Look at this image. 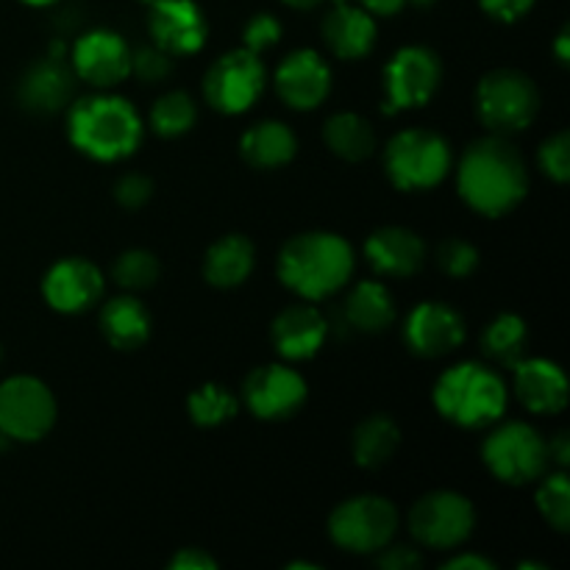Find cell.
Masks as SVG:
<instances>
[{"label": "cell", "mask_w": 570, "mask_h": 570, "mask_svg": "<svg viewBox=\"0 0 570 570\" xmlns=\"http://www.w3.org/2000/svg\"><path fill=\"white\" fill-rule=\"evenodd\" d=\"M482 460L499 482L521 488L546 476L549 471V443L534 426L510 421L495 429L482 445Z\"/></svg>", "instance_id": "cell-6"}, {"label": "cell", "mask_w": 570, "mask_h": 570, "mask_svg": "<svg viewBox=\"0 0 570 570\" xmlns=\"http://www.w3.org/2000/svg\"><path fill=\"white\" fill-rule=\"evenodd\" d=\"M527 345H529L527 321L512 315V312H504V315L493 317L482 334L484 354H488L490 360L501 362V365L515 367L518 362L527 356Z\"/></svg>", "instance_id": "cell-30"}, {"label": "cell", "mask_w": 570, "mask_h": 570, "mask_svg": "<svg viewBox=\"0 0 570 570\" xmlns=\"http://www.w3.org/2000/svg\"><path fill=\"white\" fill-rule=\"evenodd\" d=\"M42 295L56 312L76 315L98 304L104 295V276L89 259L70 256L50 267L42 282Z\"/></svg>", "instance_id": "cell-17"}, {"label": "cell", "mask_w": 570, "mask_h": 570, "mask_svg": "<svg viewBox=\"0 0 570 570\" xmlns=\"http://www.w3.org/2000/svg\"><path fill=\"white\" fill-rule=\"evenodd\" d=\"M476 523L473 504L451 490H434L423 495L410 512V532L429 549H456L465 543Z\"/></svg>", "instance_id": "cell-11"}, {"label": "cell", "mask_w": 570, "mask_h": 570, "mask_svg": "<svg viewBox=\"0 0 570 570\" xmlns=\"http://www.w3.org/2000/svg\"><path fill=\"white\" fill-rule=\"evenodd\" d=\"M326 321L321 312L309 304H295L287 306L282 315H276L271 326L273 345L284 360H309L321 351L323 340H326Z\"/></svg>", "instance_id": "cell-22"}, {"label": "cell", "mask_w": 570, "mask_h": 570, "mask_svg": "<svg viewBox=\"0 0 570 570\" xmlns=\"http://www.w3.org/2000/svg\"><path fill=\"white\" fill-rule=\"evenodd\" d=\"M189 417H193L198 426H220V423L232 421L237 415L239 404L232 395V390L223 387V384H204L195 393H189L187 399Z\"/></svg>", "instance_id": "cell-31"}, {"label": "cell", "mask_w": 570, "mask_h": 570, "mask_svg": "<svg viewBox=\"0 0 570 570\" xmlns=\"http://www.w3.org/2000/svg\"><path fill=\"white\" fill-rule=\"evenodd\" d=\"M434 406L462 429H484L507 410V384L482 362H460L434 384Z\"/></svg>", "instance_id": "cell-4"}, {"label": "cell", "mask_w": 570, "mask_h": 570, "mask_svg": "<svg viewBox=\"0 0 570 570\" xmlns=\"http://www.w3.org/2000/svg\"><path fill=\"white\" fill-rule=\"evenodd\" d=\"M384 170L390 181L404 193L432 189L449 176L451 148L438 131L429 128H406L390 139L384 150Z\"/></svg>", "instance_id": "cell-5"}, {"label": "cell", "mask_w": 570, "mask_h": 570, "mask_svg": "<svg viewBox=\"0 0 570 570\" xmlns=\"http://www.w3.org/2000/svg\"><path fill=\"white\" fill-rule=\"evenodd\" d=\"M262 89H265V67L259 56L245 48L220 56L204 78L206 100L223 115H239L250 109Z\"/></svg>", "instance_id": "cell-12"}, {"label": "cell", "mask_w": 570, "mask_h": 570, "mask_svg": "<svg viewBox=\"0 0 570 570\" xmlns=\"http://www.w3.org/2000/svg\"><path fill=\"white\" fill-rule=\"evenodd\" d=\"M456 184L471 209L484 217H501L527 198L529 176L515 145L504 134H495L476 139L462 154Z\"/></svg>", "instance_id": "cell-1"}, {"label": "cell", "mask_w": 570, "mask_h": 570, "mask_svg": "<svg viewBox=\"0 0 570 570\" xmlns=\"http://www.w3.org/2000/svg\"><path fill=\"white\" fill-rule=\"evenodd\" d=\"M445 570H495V562L484 560L479 554H460L443 566Z\"/></svg>", "instance_id": "cell-43"}, {"label": "cell", "mask_w": 570, "mask_h": 570, "mask_svg": "<svg viewBox=\"0 0 570 570\" xmlns=\"http://www.w3.org/2000/svg\"><path fill=\"white\" fill-rule=\"evenodd\" d=\"M365 256L382 276L406 278L426 265V243L412 228L384 226L367 237Z\"/></svg>", "instance_id": "cell-19"}, {"label": "cell", "mask_w": 570, "mask_h": 570, "mask_svg": "<svg viewBox=\"0 0 570 570\" xmlns=\"http://www.w3.org/2000/svg\"><path fill=\"white\" fill-rule=\"evenodd\" d=\"M382 554H379V568L382 570H417L423 566L421 554H417L412 546H384V549H379Z\"/></svg>", "instance_id": "cell-40"}, {"label": "cell", "mask_w": 570, "mask_h": 570, "mask_svg": "<svg viewBox=\"0 0 570 570\" xmlns=\"http://www.w3.org/2000/svg\"><path fill=\"white\" fill-rule=\"evenodd\" d=\"M248 410L262 421H282L295 415L306 401V382L287 365H265L248 373L243 384Z\"/></svg>", "instance_id": "cell-13"}, {"label": "cell", "mask_w": 570, "mask_h": 570, "mask_svg": "<svg viewBox=\"0 0 570 570\" xmlns=\"http://www.w3.org/2000/svg\"><path fill=\"white\" fill-rule=\"evenodd\" d=\"M410 3H415V6H432L434 0H410Z\"/></svg>", "instance_id": "cell-50"}, {"label": "cell", "mask_w": 570, "mask_h": 570, "mask_svg": "<svg viewBox=\"0 0 570 570\" xmlns=\"http://www.w3.org/2000/svg\"><path fill=\"white\" fill-rule=\"evenodd\" d=\"M276 92L293 109H317L332 92V70L317 50H295L276 70Z\"/></svg>", "instance_id": "cell-18"}, {"label": "cell", "mask_w": 570, "mask_h": 570, "mask_svg": "<svg viewBox=\"0 0 570 570\" xmlns=\"http://www.w3.org/2000/svg\"><path fill=\"white\" fill-rule=\"evenodd\" d=\"M287 6H293V9H315L321 0H284Z\"/></svg>", "instance_id": "cell-47"}, {"label": "cell", "mask_w": 570, "mask_h": 570, "mask_svg": "<svg viewBox=\"0 0 570 570\" xmlns=\"http://www.w3.org/2000/svg\"><path fill=\"white\" fill-rule=\"evenodd\" d=\"M438 265L449 276L465 278L479 267V250L468 239L449 237L438 245Z\"/></svg>", "instance_id": "cell-35"}, {"label": "cell", "mask_w": 570, "mask_h": 570, "mask_svg": "<svg viewBox=\"0 0 570 570\" xmlns=\"http://www.w3.org/2000/svg\"><path fill=\"white\" fill-rule=\"evenodd\" d=\"M111 276H115V282L122 289L139 293V289H148L156 284V278H159V259L150 250L142 248L126 250V254H120L115 259Z\"/></svg>", "instance_id": "cell-33"}, {"label": "cell", "mask_w": 570, "mask_h": 570, "mask_svg": "<svg viewBox=\"0 0 570 570\" xmlns=\"http://www.w3.org/2000/svg\"><path fill=\"white\" fill-rule=\"evenodd\" d=\"M72 72L92 87L109 89L131 72V50L120 33L95 28L72 45Z\"/></svg>", "instance_id": "cell-15"}, {"label": "cell", "mask_w": 570, "mask_h": 570, "mask_svg": "<svg viewBox=\"0 0 570 570\" xmlns=\"http://www.w3.org/2000/svg\"><path fill=\"white\" fill-rule=\"evenodd\" d=\"M250 271H254V243L243 234H226L206 250L204 276L212 287H239Z\"/></svg>", "instance_id": "cell-25"}, {"label": "cell", "mask_w": 570, "mask_h": 570, "mask_svg": "<svg viewBox=\"0 0 570 570\" xmlns=\"http://www.w3.org/2000/svg\"><path fill=\"white\" fill-rule=\"evenodd\" d=\"M568 42H570V28L566 26L560 33H557V42H554V53H557V59H560L562 67H568V61H570Z\"/></svg>", "instance_id": "cell-46"}, {"label": "cell", "mask_w": 570, "mask_h": 570, "mask_svg": "<svg viewBox=\"0 0 570 570\" xmlns=\"http://www.w3.org/2000/svg\"><path fill=\"white\" fill-rule=\"evenodd\" d=\"M538 510L554 527L557 532L566 534L570 529V484L566 471L543 476L538 488Z\"/></svg>", "instance_id": "cell-34"}, {"label": "cell", "mask_w": 570, "mask_h": 570, "mask_svg": "<svg viewBox=\"0 0 570 570\" xmlns=\"http://www.w3.org/2000/svg\"><path fill=\"white\" fill-rule=\"evenodd\" d=\"M100 332L115 348L134 351L150 337V312L134 295H120L100 312Z\"/></svg>", "instance_id": "cell-26"}, {"label": "cell", "mask_w": 570, "mask_h": 570, "mask_svg": "<svg viewBox=\"0 0 570 570\" xmlns=\"http://www.w3.org/2000/svg\"><path fill=\"white\" fill-rule=\"evenodd\" d=\"M195 100L187 92H167L150 109V128L159 137H181L195 126Z\"/></svg>", "instance_id": "cell-32"}, {"label": "cell", "mask_w": 570, "mask_h": 570, "mask_svg": "<svg viewBox=\"0 0 570 570\" xmlns=\"http://www.w3.org/2000/svg\"><path fill=\"white\" fill-rule=\"evenodd\" d=\"M72 87H76L72 67H67L61 56H48L26 70L20 81V100L37 115H53L70 104Z\"/></svg>", "instance_id": "cell-21"}, {"label": "cell", "mask_w": 570, "mask_h": 570, "mask_svg": "<svg viewBox=\"0 0 570 570\" xmlns=\"http://www.w3.org/2000/svg\"><path fill=\"white\" fill-rule=\"evenodd\" d=\"M70 142L98 161L131 156L142 142V117L131 100L117 95H87L76 100L67 117Z\"/></svg>", "instance_id": "cell-3"}, {"label": "cell", "mask_w": 570, "mask_h": 570, "mask_svg": "<svg viewBox=\"0 0 570 570\" xmlns=\"http://www.w3.org/2000/svg\"><path fill=\"white\" fill-rule=\"evenodd\" d=\"M399 512L384 495H354L328 518V534L351 554H373L393 543Z\"/></svg>", "instance_id": "cell-8"}, {"label": "cell", "mask_w": 570, "mask_h": 570, "mask_svg": "<svg viewBox=\"0 0 570 570\" xmlns=\"http://www.w3.org/2000/svg\"><path fill=\"white\" fill-rule=\"evenodd\" d=\"M56 423L53 393L33 376H11L0 384V432L9 440L33 443Z\"/></svg>", "instance_id": "cell-10"}, {"label": "cell", "mask_w": 570, "mask_h": 570, "mask_svg": "<svg viewBox=\"0 0 570 570\" xmlns=\"http://www.w3.org/2000/svg\"><path fill=\"white\" fill-rule=\"evenodd\" d=\"M323 139L345 161H365L376 148V134H373L371 122L354 111H340L326 120L323 128Z\"/></svg>", "instance_id": "cell-29"}, {"label": "cell", "mask_w": 570, "mask_h": 570, "mask_svg": "<svg viewBox=\"0 0 570 570\" xmlns=\"http://www.w3.org/2000/svg\"><path fill=\"white\" fill-rule=\"evenodd\" d=\"M150 195H154V181L142 173H128V176L117 178L115 198L126 209H139V206L148 204Z\"/></svg>", "instance_id": "cell-39"}, {"label": "cell", "mask_w": 570, "mask_h": 570, "mask_svg": "<svg viewBox=\"0 0 570 570\" xmlns=\"http://www.w3.org/2000/svg\"><path fill=\"white\" fill-rule=\"evenodd\" d=\"M154 42L170 56L198 53L206 42V17L195 0H145Z\"/></svg>", "instance_id": "cell-16"}, {"label": "cell", "mask_w": 570, "mask_h": 570, "mask_svg": "<svg viewBox=\"0 0 570 570\" xmlns=\"http://www.w3.org/2000/svg\"><path fill=\"white\" fill-rule=\"evenodd\" d=\"M479 3H482V9L488 11L493 20L515 22L532 11L534 0H479Z\"/></svg>", "instance_id": "cell-41"}, {"label": "cell", "mask_w": 570, "mask_h": 570, "mask_svg": "<svg viewBox=\"0 0 570 570\" xmlns=\"http://www.w3.org/2000/svg\"><path fill=\"white\" fill-rule=\"evenodd\" d=\"M515 393L534 415H557L568 404V379L557 362L521 360L515 365Z\"/></svg>", "instance_id": "cell-20"}, {"label": "cell", "mask_w": 570, "mask_h": 570, "mask_svg": "<svg viewBox=\"0 0 570 570\" xmlns=\"http://www.w3.org/2000/svg\"><path fill=\"white\" fill-rule=\"evenodd\" d=\"M0 356H3V351H0Z\"/></svg>", "instance_id": "cell-51"}, {"label": "cell", "mask_w": 570, "mask_h": 570, "mask_svg": "<svg viewBox=\"0 0 570 570\" xmlns=\"http://www.w3.org/2000/svg\"><path fill=\"white\" fill-rule=\"evenodd\" d=\"M167 566L176 570H215L217 560L204 549H181Z\"/></svg>", "instance_id": "cell-42"}, {"label": "cell", "mask_w": 570, "mask_h": 570, "mask_svg": "<svg viewBox=\"0 0 570 570\" xmlns=\"http://www.w3.org/2000/svg\"><path fill=\"white\" fill-rule=\"evenodd\" d=\"M295 150H298V139L289 131V126L278 120L256 122L243 134V142H239V154L256 170H276V167L289 165Z\"/></svg>", "instance_id": "cell-24"}, {"label": "cell", "mask_w": 570, "mask_h": 570, "mask_svg": "<svg viewBox=\"0 0 570 570\" xmlns=\"http://www.w3.org/2000/svg\"><path fill=\"white\" fill-rule=\"evenodd\" d=\"M354 273V250L340 234L306 232L287 239L278 254V278L306 301H321L345 287Z\"/></svg>", "instance_id": "cell-2"}, {"label": "cell", "mask_w": 570, "mask_h": 570, "mask_svg": "<svg viewBox=\"0 0 570 570\" xmlns=\"http://www.w3.org/2000/svg\"><path fill=\"white\" fill-rule=\"evenodd\" d=\"M323 39H326L328 50L340 59H362L376 45V22L365 9L340 3L323 20Z\"/></svg>", "instance_id": "cell-23"}, {"label": "cell", "mask_w": 570, "mask_h": 570, "mask_svg": "<svg viewBox=\"0 0 570 570\" xmlns=\"http://www.w3.org/2000/svg\"><path fill=\"white\" fill-rule=\"evenodd\" d=\"M549 456L560 465V471H566L570 462V438L568 432H560L554 438V443H549Z\"/></svg>", "instance_id": "cell-45"}, {"label": "cell", "mask_w": 570, "mask_h": 570, "mask_svg": "<svg viewBox=\"0 0 570 570\" xmlns=\"http://www.w3.org/2000/svg\"><path fill=\"white\" fill-rule=\"evenodd\" d=\"M443 81L440 56L426 45H406L384 67V111L415 109L434 98Z\"/></svg>", "instance_id": "cell-9"}, {"label": "cell", "mask_w": 570, "mask_h": 570, "mask_svg": "<svg viewBox=\"0 0 570 570\" xmlns=\"http://www.w3.org/2000/svg\"><path fill=\"white\" fill-rule=\"evenodd\" d=\"M479 120L495 134H515L532 126L540 111V92L532 78L512 67L488 72L476 87Z\"/></svg>", "instance_id": "cell-7"}, {"label": "cell", "mask_w": 570, "mask_h": 570, "mask_svg": "<svg viewBox=\"0 0 570 570\" xmlns=\"http://www.w3.org/2000/svg\"><path fill=\"white\" fill-rule=\"evenodd\" d=\"M345 317L356 332L382 334L395 321L393 295L379 282H360L345 301Z\"/></svg>", "instance_id": "cell-27"}, {"label": "cell", "mask_w": 570, "mask_h": 570, "mask_svg": "<svg viewBox=\"0 0 570 570\" xmlns=\"http://www.w3.org/2000/svg\"><path fill=\"white\" fill-rule=\"evenodd\" d=\"M465 340V321L454 306L443 301H423L410 312L404 326V343L423 360H438L460 348Z\"/></svg>", "instance_id": "cell-14"}, {"label": "cell", "mask_w": 570, "mask_h": 570, "mask_svg": "<svg viewBox=\"0 0 570 570\" xmlns=\"http://www.w3.org/2000/svg\"><path fill=\"white\" fill-rule=\"evenodd\" d=\"M401 443V429L393 417L387 415H371L356 426L354 440H351V451L360 468L376 471L384 468L395 456Z\"/></svg>", "instance_id": "cell-28"}, {"label": "cell", "mask_w": 570, "mask_h": 570, "mask_svg": "<svg viewBox=\"0 0 570 570\" xmlns=\"http://www.w3.org/2000/svg\"><path fill=\"white\" fill-rule=\"evenodd\" d=\"M131 72L142 83L165 81L173 72V56L167 50H161L159 45H154V48L142 45V48H137L131 53Z\"/></svg>", "instance_id": "cell-36"}, {"label": "cell", "mask_w": 570, "mask_h": 570, "mask_svg": "<svg viewBox=\"0 0 570 570\" xmlns=\"http://www.w3.org/2000/svg\"><path fill=\"white\" fill-rule=\"evenodd\" d=\"M287 570H321V566H312V562H289Z\"/></svg>", "instance_id": "cell-48"}, {"label": "cell", "mask_w": 570, "mask_h": 570, "mask_svg": "<svg viewBox=\"0 0 570 570\" xmlns=\"http://www.w3.org/2000/svg\"><path fill=\"white\" fill-rule=\"evenodd\" d=\"M243 39H245V50L259 56L262 50L273 48V45L282 39V22H278L271 11H259V14L250 17L248 26H245Z\"/></svg>", "instance_id": "cell-38"}, {"label": "cell", "mask_w": 570, "mask_h": 570, "mask_svg": "<svg viewBox=\"0 0 570 570\" xmlns=\"http://www.w3.org/2000/svg\"><path fill=\"white\" fill-rule=\"evenodd\" d=\"M540 167L549 178H554L557 184H566L570 178V134L557 131L554 137L546 139L540 145Z\"/></svg>", "instance_id": "cell-37"}, {"label": "cell", "mask_w": 570, "mask_h": 570, "mask_svg": "<svg viewBox=\"0 0 570 570\" xmlns=\"http://www.w3.org/2000/svg\"><path fill=\"white\" fill-rule=\"evenodd\" d=\"M22 3H28V6H50V3H56V0H22Z\"/></svg>", "instance_id": "cell-49"}, {"label": "cell", "mask_w": 570, "mask_h": 570, "mask_svg": "<svg viewBox=\"0 0 570 570\" xmlns=\"http://www.w3.org/2000/svg\"><path fill=\"white\" fill-rule=\"evenodd\" d=\"M362 9L367 11V14H379V17H393L399 14L401 9H404L410 0H360Z\"/></svg>", "instance_id": "cell-44"}]
</instances>
